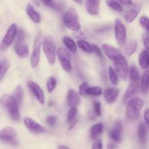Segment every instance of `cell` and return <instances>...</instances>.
<instances>
[{
    "label": "cell",
    "instance_id": "cell-1",
    "mask_svg": "<svg viewBox=\"0 0 149 149\" xmlns=\"http://www.w3.org/2000/svg\"><path fill=\"white\" fill-rule=\"evenodd\" d=\"M0 103L4 108L7 109L10 117L15 121L20 119V113L18 110V104L13 96L9 94H4L0 99Z\"/></svg>",
    "mask_w": 149,
    "mask_h": 149
},
{
    "label": "cell",
    "instance_id": "cell-7",
    "mask_svg": "<svg viewBox=\"0 0 149 149\" xmlns=\"http://www.w3.org/2000/svg\"><path fill=\"white\" fill-rule=\"evenodd\" d=\"M17 26L15 23L10 25V27L7 29V32H6L5 36L3 38L1 45H0L1 51H5L11 45L15 37H16V34H17Z\"/></svg>",
    "mask_w": 149,
    "mask_h": 149
},
{
    "label": "cell",
    "instance_id": "cell-21",
    "mask_svg": "<svg viewBox=\"0 0 149 149\" xmlns=\"http://www.w3.org/2000/svg\"><path fill=\"white\" fill-rule=\"evenodd\" d=\"M26 13H27L28 15L29 16L31 19L33 20L34 23H39L41 21V16L39 13H38L33 6L31 4H28L27 7H26Z\"/></svg>",
    "mask_w": 149,
    "mask_h": 149
},
{
    "label": "cell",
    "instance_id": "cell-15",
    "mask_svg": "<svg viewBox=\"0 0 149 149\" xmlns=\"http://www.w3.org/2000/svg\"><path fill=\"white\" fill-rule=\"evenodd\" d=\"M139 90V83L138 82H131L128 86L125 95L123 96V101L125 103L127 102L130 99H132Z\"/></svg>",
    "mask_w": 149,
    "mask_h": 149
},
{
    "label": "cell",
    "instance_id": "cell-32",
    "mask_svg": "<svg viewBox=\"0 0 149 149\" xmlns=\"http://www.w3.org/2000/svg\"><path fill=\"white\" fill-rule=\"evenodd\" d=\"M13 97L15 99L17 104H20L22 102V99L23 97V89L21 86H17L15 90L13 92Z\"/></svg>",
    "mask_w": 149,
    "mask_h": 149
},
{
    "label": "cell",
    "instance_id": "cell-50",
    "mask_svg": "<svg viewBox=\"0 0 149 149\" xmlns=\"http://www.w3.org/2000/svg\"><path fill=\"white\" fill-rule=\"evenodd\" d=\"M58 149H70V148L65 145H59L58 146Z\"/></svg>",
    "mask_w": 149,
    "mask_h": 149
},
{
    "label": "cell",
    "instance_id": "cell-26",
    "mask_svg": "<svg viewBox=\"0 0 149 149\" xmlns=\"http://www.w3.org/2000/svg\"><path fill=\"white\" fill-rule=\"evenodd\" d=\"M137 45H138V43H137L135 39H132L130 42H128L126 44L125 48V53H127V55L129 56H132L135 53V51H136Z\"/></svg>",
    "mask_w": 149,
    "mask_h": 149
},
{
    "label": "cell",
    "instance_id": "cell-30",
    "mask_svg": "<svg viewBox=\"0 0 149 149\" xmlns=\"http://www.w3.org/2000/svg\"><path fill=\"white\" fill-rule=\"evenodd\" d=\"M77 45L83 51L86 53H92L93 52V47L90 44H89L87 41L82 40V39H80V40L77 41Z\"/></svg>",
    "mask_w": 149,
    "mask_h": 149
},
{
    "label": "cell",
    "instance_id": "cell-22",
    "mask_svg": "<svg viewBox=\"0 0 149 149\" xmlns=\"http://www.w3.org/2000/svg\"><path fill=\"white\" fill-rule=\"evenodd\" d=\"M139 64L142 69L147 70L148 68V50H143L139 56Z\"/></svg>",
    "mask_w": 149,
    "mask_h": 149
},
{
    "label": "cell",
    "instance_id": "cell-51",
    "mask_svg": "<svg viewBox=\"0 0 149 149\" xmlns=\"http://www.w3.org/2000/svg\"><path fill=\"white\" fill-rule=\"evenodd\" d=\"M73 1H75V2L78 3V4H81V3H82V1H81V0H73Z\"/></svg>",
    "mask_w": 149,
    "mask_h": 149
},
{
    "label": "cell",
    "instance_id": "cell-3",
    "mask_svg": "<svg viewBox=\"0 0 149 149\" xmlns=\"http://www.w3.org/2000/svg\"><path fill=\"white\" fill-rule=\"evenodd\" d=\"M43 50L49 64L52 65L56 60V45L51 37H45L43 41Z\"/></svg>",
    "mask_w": 149,
    "mask_h": 149
},
{
    "label": "cell",
    "instance_id": "cell-12",
    "mask_svg": "<svg viewBox=\"0 0 149 149\" xmlns=\"http://www.w3.org/2000/svg\"><path fill=\"white\" fill-rule=\"evenodd\" d=\"M28 86L30 89L31 91L36 96V99L41 104L45 103V93H44V91L42 89V88L37 83L33 81L28 82Z\"/></svg>",
    "mask_w": 149,
    "mask_h": 149
},
{
    "label": "cell",
    "instance_id": "cell-17",
    "mask_svg": "<svg viewBox=\"0 0 149 149\" xmlns=\"http://www.w3.org/2000/svg\"><path fill=\"white\" fill-rule=\"evenodd\" d=\"M85 7L89 14L97 15L99 14L100 0H86Z\"/></svg>",
    "mask_w": 149,
    "mask_h": 149
},
{
    "label": "cell",
    "instance_id": "cell-41",
    "mask_svg": "<svg viewBox=\"0 0 149 149\" xmlns=\"http://www.w3.org/2000/svg\"><path fill=\"white\" fill-rule=\"evenodd\" d=\"M92 47H93V51H94L96 54H97V56H98L99 58H103V53H102L101 50L100 49V48H99L98 46H97L96 45H92Z\"/></svg>",
    "mask_w": 149,
    "mask_h": 149
},
{
    "label": "cell",
    "instance_id": "cell-2",
    "mask_svg": "<svg viewBox=\"0 0 149 149\" xmlns=\"http://www.w3.org/2000/svg\"><path fill=\"white\" fill-rule=\"evenodd\" d=\"M143 106V101L140 98H132L128 101L127 105L126 115L129 120L133 121L138 118L141 109Z\"/></svg>",
    "mask_w": 149,
    "mask_h": 149
},
{
    "label": "cell",
    "instance_id": "cell-37",
    "mask_svg": "<svg viewBox=\"0 0 149 149\" xmlns=\"http://www.w3.org/2000/svg\"><path fill=\"white\" fill-rule=\"evenodd\" d=\"M89 89L88 83L84 82L81 83L79 86V94L81 95V96H86L87 95V90Z\"/></svg>",
    "mask_w": 149,
    "mask_h": 149
},
{
    "label": "cell",
    "instance_id": "cell-20",
    "mask_svg": "<svg viewBox=\"0 0 149 149\" xmlns=\"http://www.w3.org/2000/svg\"><path fill=\"white\" fill-rule=\"evenodd\" d=\"M15 52L20 58H26L29 56V48L26 44L22 42H16L14 47Z\"/></svg>",
    "mask_w": 149,
    "mask_h": 149
},
{
    "label": "cell",
    "instance_id": "cell-11",
    "mask_svg": "<svg viewBox=\"0 0 149 149\" xmlns=\"http://www.w3.org/2000/svg\"><path fill=\"white\" fill-rule=\"evenodd\" d=\"M23 122H24L25 126L26 128L32 133L34 134H41L45 131V129L43 126L39 124V123L36 122L34 120L31 119V118H29V117H26L23 119Z\"/></svg>",
    "mask_w": 149,
    "mask_h": 149
},
{
    "label": "cell",
    "instance_id": "cell-42",
    "mask_svg": "<svg viewBox=\"0 0 149 149\" xmlns=\"http://www.w3.org/2000/svg\"><path fill=\"white\" fill-rule=\"evenodd\" d=\"M94 111L97 116L101 115V110H100V103L99 102H94Z\"/></svg>",
    "mask_w": 149,
    "mask_h": 149
},
{
    "label": "cell",
    "instance_id": "cell-48",
    "mask_svg": "<svg viewBox=\"0 0 149 149\" xmlns=\"http://www.w3.org/2000/svg\"><path fill=\"white\" fill-rule=\"evenodd\" d=\"M149 110L147 108L145 112H144V119H145V121L146 123L147 124H149Z\"/></svg>",
    "mask_w": 149,
    "mask_h": 149
},
{
    "label": "cell",
    "instance_id": "cell-44",
    "mask_svg": "<svg viewBox=\"0 0 149 149\" xmlns=\"http://www.w3.org/2000/svg\"><path fill=\"white\" fill-rule=\"evenodd\" d=\"M16 36H17V42H22V41L25 38V34L23 32V30L20 29V30L17 31V34H16Z\"/></svg>",
    "mask_w": 149,
    "mask_h": 149
},
{
    "label": "cell",
    "instance_id": "cell-39",
    "mask_svg": "<svg viewBox=\"0 0 149 149\" xmlns=\"http://www.w3.org/2000/svg\"><path fill=\"white\" fill-rule=\"evenodd\" d=\"M45 5L47 6V7H51V8L55 9L56 8V4L54 2L53 0H40Z\"/></svg>",
    "mask_w": 149,
    "mask_h": 149
},
{
    "label": "cell",
    "instance_id": "cell-45",
    "mask_svg": "<svg viewBox=\"0 0 149 149\" xmlns=\"http://www.w3.org/2000/svg\"><path fill=\"white\" fill-rule=\"evenodd\" d=\"M46 121L48 125L50 126V127H53L56 123V118L55 116H49L47 118Z\"/></svg>",
    "mask_w": 149,
    "mask_h": 149
},
{
    "label": "cell",
    "instance_id": "cell-23",
    "mask_svg": "<svg viewBox=\"0 0 149 149\" xmlns=\"http://www.w3.org/2000/svg\"><path fill=\"white\" fill-rule=\"evenodd\" d=\"M103 130V124L102 123H97L95 124L90 130V137L93 140H97Z\"/></svg>",
    "mask_w": 149,
    "mask_h": 149
},
{
    "label": "cell",
    "instance_id": "cell-6",
    "mask_svg": "<svg viewBox=\"0 0 149 149\" xmlns=\"http://www.w3.org/2000/svg\"><path fill=\"white\" fill-rule=\"evenodd\" d=\"M42 42V35L41 34H38L37 36H36V38H35L34 42H33V52H32L31 56V59H30L31 65V67H33V68L37 67V65L39 63Z\"/></svg>",
    "mask_w": 149,
    "mask_h": 149
},
{
    "label": "cell",
    "instance_id": "cell-9",
    "mask_svg": "<svg viewBox=\"0 0 149 149\" xmlns=\"http://www.w3.org/2000/svg\"><path fill=\"white\" fill-rule=\"evenodd\" d=\"M17 132L12 127H7L0 130V140L10 143L11 145H17L18 143L15 137Z\"/></svg>",
    "mask_w": 149,
    "mask_h": 149
},
{
    "label": "cell",
    "instance_id": "cell-49",
    "mask_svg": "<svg viewBox=\"0 0 149 149\" xmlns=\"http://www.w3.org/2000/svg\"><path fill=\"white\" fill-rule=\"evenodd\" d=\"M116 148V145L113 142H109L107 144V148L108 149H114Z\"/></svg>",
    "mask_w": 149,
    "mask_h": 149
},
{
    "label": "cell",
    "instance_id": "cell-35",
    "mask_svg": "<svg viewBox=\"0 0 149 149\" xmlns=\"http://www.w3.org/2000/svg\"><path fill=\"white\" fill-rule=\"evenodd\" d=\"M57 85V80L54 77H49L48 78L47 82V89L48 92L51 93L55 89Z\"/></svg>",
    "mask_w": 149,
    "mask_h": 149
},
{
    "label": "cell",
    "instance_id": "cell-36",
    "mask_svg": "<svg viewBox=\"0 0 149 149\" xmlns=\"http://www.w3.org/2000/svg\"><path fill=\"white\" fill-rule=\"evenodd\" d=\"M103 93V90L101 88L94 86V87H89L87 90V94L93 95V96H100Z\"/></svg>",
    "mask_w": 149,
    "mask_h": 149
},
{
    "label": "cell",
    "instance_id": "cell-27",
    "mask_svg": "<svg viewBox=\"0 0 149 149\" xmlns=\"http://www.w3.org/2000/svg\"><path fill=\"white\" fill-rule=\"evenodd\" d=\"M138 15V10L136 9H130L125 13V20L127 23H132L137 18Z\"/></svg>",
    "mask_w": 149,
    "mask_h": 149
},
{
    "label": "cell",
    "instance_id": "cell-38",
    "mask_svg": "<svg viewBox=\"0 0 149 149\" xmlns=\"http://www.w3.org/2000/svg\"><path fill=\"white\" fill-rule=\"evenodd\" d=\"M148 23H149V20L146 16L143 15L140 18V23H141V26H142L143 28H144L147 32L148 31V28H149Z\"/></svg>",
    "mask_w": 149,
    "mask_h": 149
},
{
    "label": "cell",
    "instance_id": "cell-40",
    "mask_svg": "<svg viewBox=\"0 0 149 149\" xmlns=\"http://www.w3.org/2000/svg\"><path fill=\"white\" fill-rule=\"evenodd\" d=\"M143 42L145 45V48H146V50H148L149 48V37L148 32H146L143 34Z\"/></svg>",
    "mask_w": 149,
    "mask_h": 149
},
{
    "label": "cell",
    "instance_id": "cell-29",
    "mask_svg": "<svg viewBox=\"0 0 149 149\" xmlns=\"http://www.w3.org/2000/svg\"><path fill=\"white\" fill-rule=\"evenodd\" d=\"M148 83H149V72L148 70H146L143 74L141 80V89L144 93H146L148 91Z\"/></svg>",
    "mask_w": 149,
    "mask_h": 149
},
{
    "label": "cell",
    "instance_id": "cell-14",
    "mask_svg": "<svg viewBox=\"0 0 149 149\" xmlns=\"http://www.w3.org/2000/svg\"><path fill=\"white\" fill-rule=\"evenodd\" d=\"M122 124L121 121H117L115 123L114 126L109 132V136L116 143H119L122 140Z\"/></svg>",
    "mask_w": 149,
    "mask_h": 149
},
{
    "label": "cell",
    "instance_id": "cell-34",
    "mask_svg": "<svg viewBox=\"0 0 149 149\" xmlns=\"http://www.w3.org/2000/svg\"><path fill=\"white\" fill-rule=\"evenodd\" d=\"M77 108H71L70 110L68 111V115H67V122L71 124L73 121L77 120Z\"/></svg>",
    "mask_w": 149,
    "mask_h": 149
},
{
    "label": "cell",
    "instance_id": "cell-19",
    "mask_svg": "<svg viewBox=\"0 0 149 149\" xmlns=\"http://www.w3.org/2000/svg\"><path fill=\"white\" fill-rule=\"evenodd\" d=\"M119 95V90L115 87L109 88L103 93L105 99L109 103H113L116 100Z\"/></svg>",
    "mask_w": 149,
    "mask_h": 149
},
{
    "label": "cell",
    "instance_id": "cell-10",
    "mask_svg": "<svg viewBox=\"0 0 149 149\" xmlns=\"http://www.w3.org/2000/svg\"><path fill=\"white\" fill-rule=\"evenodd\" d=\"M115 36L119 45H124L127 39V30L125 25L119 19L115 20Z\"/></svg>",
    "mask_w": 149,
    "mask_h": 149
},
{
    "label": "cell",
    "instance_id": "cell-5",
    "mask_svg": "<svg viewBox=\"0 0 149 149\" xmlns=\"http://www.w3.org/2000/svg\"><path fill=\"white\" fill-rule=\"evenodd\" d=\"M116 66V70L117 72V74L120 77L121 79L125 80L127 77L129 68H128L127 61L125 57L121 53L119 56L116 57L113 61Z\"/></svg>",
    "mask_w": 149,
    "mask_h": 149
},
{
    "label": "cell",
    "instance_id": "cell-31",
    "mask_svg": "<svg viewBox=\"0 0 149 149\" xmlns=\"http://www.w3.org/2000/svg\"><path fill=\"white\" fill-rule=\"evenodd\" d=\"M128 72H130V79L131 82L138 81V79H139V71H138V69L135 65L131 66L130 71Z\"/></svg>",
    "mask_w": 149,
    "mask_h": 149
},
{
    "label": "cell",
    "instance_id": "cell-18",
    "mask_svg": "<svg viewBox=\"0 0 149 149\" xmlns=\"http://www.w3.org/2000/svg\"><path fill=\"white\" fill-rule=\"evenodd\" d=\"M103 50L105 53H106V55L107 56L108 58L111 60L112 61H113V60L116 57L119 56L122 53L117 48H114V47L111 46L110 45H108V44H104L103 45Z\"/></svg>",
    "mask_w": 149,
    "mask_h": 149
},
{
    "label": "cell",
    "instance_id": "cell-43",
    "mask_svg": "<svg viewBox=\"0 0 149 149\" xmlns=\"http://www.w3.org/2000/svg\"><path fill=\"white\" fill-rule=\"evenodd\" d=\"M92 149H103V143L101 140L99 139L96 140L93 143Z\"/></svg>",
    "mask_w": 149,
    "mask_h": 149
},
{
    "label": "cell",
    "instance_id": "cell-46",
    "mask_svg": "<svg viewBox=\"0 0 149 149\" xmlns=\"http://www.w3.org/2000/svg\"><path fill=\"white\" fill-rule=\"evenodd\" d=\"M76 32H76V34H75V37L77 38H78V39H84V38L86 37H85V35L84 34L82 33V32H79V31H76Z\"/></svg>",
    "mask_w": 149,
    "mask_h": 149
},
{
    "label": "cell",
    "instance_id": "cell-13",
    "mask_svg": "<svg viewBox=\"0 0 149 149\" xmlns=\"http://www.w3.org/2000/svg\"><path fill=\"white\" fill-rule=\"evenodd\" d=\"M138 140L140 143V149H146L148 141V133L147 129L143 123H141L138 131Z\"/></svg>",
    "mask_w": 149,
    "mask_h": 149
},
{
    "label": "cell",
    "instance_id": "cell-16",
    "mask_svg": "<svg viewBox=\"0 0 149 149\" xmlns=\"http://www.w3.org/2000/svg\"><path fill=\"white\" fill-rule=\"evenodd\" d=\"M80 102L79 94L74 89H70L67 94V102L70 108H77Z\"/></svg>",
    "mask_w": 149,
    "mask_h": 149
},
{
    "label": "cell",
    "instance_id": "cell-4",
    "mask_svg": "<svg viewBox=\"0 0 149 149\" xmlns=\"http://www.w3.org/2000/svg\"><path fill=\"white\" fill-rule=\"evenodd\" d=\"M63 21L68 29L73 31L80 30L81 25L79 22L78 15L75 9H69L63 16Z\"/></svg>",
    "mask_w": 149,
    "mask_h": 149
},
{
    "label": "cell",
    "instance_id": "cell-25",
    "mask_svg": "<svg viewBox=\"0 0 149 149\" xmlns=\"http://www.w3.org/2000/svg\"><path fill=\"white\" fill-rule=\"evenodd\" d=\"M64 45L66 46V48L69 50L72 53H76L77 51V47L76 45L75 42L74 41V39L72 38L69 37H64L63 39Z\"/></svg>",
    "mask_w": 149,
    "mask_h": 149
},
{
    "label": "cell",
    "instance_id": "cell-28",
    "mask_svg": "<svg viewBox=\"0 0 149 149\" xmlns=\"http://www.w3.org/2000/svg\"><path fill=\"white\" fill-rule=\"evenodd\" d=\"M106 4L109 7H111L112 10H115V11L119 12V13L123 12V7L120 3L118 2L116 0H106Z\"/></svg>",
    "mask_w": 149,
    "mask_h": 149
},
{
    "label": "cell",
    "instance_id": "cell-24",
    "mask_svg": "<svg viewBox=\"0 0 149 149\" xmlns=\"http://www.w3.org/2000/svg\"><path fill=\"white\" fill-rule=\"evenodd\" d=\"M10 67V63L7 58L0 60V80L4 77Z\"/></svg>",
    "mask_w": 149,
    "mask_h": 149
},
{
    "label": "cell",
    "instance_id": "cell-33",
    "mask_svg": "<svg viewBox=\"0 0 149 149\" xmlns=\"http://www.w3.org/2000/svg\"><path fill=\"white\" fill-rule=\"evenodd\" d=\"M109 78H110L111 82L113 85H116L119 82V76H118L117 73L115 71L114 69L112 68L111 67H109Z\"/></svg>",
    "mask_w": 149,
    "mask_h": 149
},
{
    "label": "cell",
    "instance_id": "cell-47",
    "mask_svg": "<svg viewBox=\"0 0 149 149\" xmlns=\"http://www.w3.org/2000/svg\"><path fill=\"white\" fill-rule=\"evenodd\" d=\"M118 2L122 3L123 4H126V5H131L132 4V0H116Z\"/></svg>",
    "mask_w": 149,
    "mask_h": 149
},
{
    "label": "cell",
    "instance_id": "cell-8",
    "mask_svg": "<svg viewBox=\"0 0 149 149\" xmlns=\"http://www.w3.org/2000/svg\"><path fill=\"white\" fill-rule=\"evenodd\" d=\"M57 56L64 70L68 72H71L72 67L71 63V55L69 52L64 48L61 47L57 51Z\"/></svg>",
    "mask_w": 149,
    "mask_h": 149
}]
</instances>
